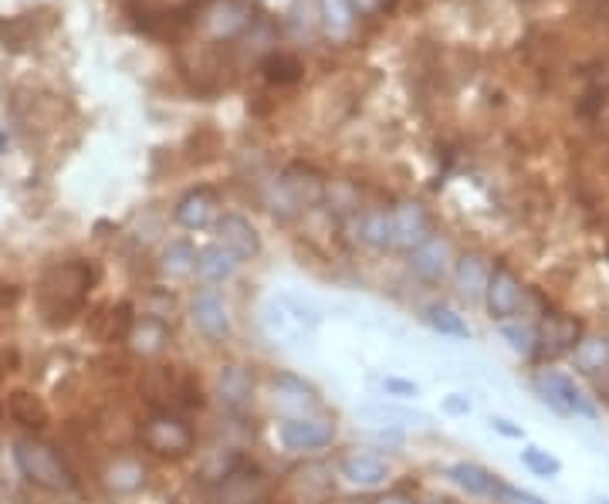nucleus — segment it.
Here are the masks:
<instances>
[{"instance_id": "f257e3e1", "label": "nucleus", "mask_w": 609, "mask_h": 504, "mask_svg": "<svg viewBox=\"0 0 609 504\" xmlns=\"http://www.w3.org/2000/svg\"><path fill=\"white\" fill-rule=\"evenodd\" d=\"M95 282V274L85 261H59L51 264L41 282L34 288L38 308L44 315V322L51 325H65L72 315H78V308L88 298V288Z\"/></svg>"}, {"instance_id": "f03ea898", "label": "nucleus", "mask_w": 609, "mask_h": 504, "mask_svg": "<svg viewBox=\"0 0 609 504\" xmlns=\"http://www.w3.org/2000/svg\"><path fill=\"white\" fill-rule=\"evenodd\" d=\"M14 461H18V471L41 491L69 494L75 487V477H72L69 464L62 461V454L54 451L51 443L38 440V437H18L14 440Z\"/></svg>"}, {"instance_id": "7ed1b4c3", "label": "nucleus", "mask_w": 609, "mask_h": 504, "mask_svg": "<svg viewBox=\"0 0 609 504\" xmlns=\"http://www.w3.org/2000/svg\"><path fill=\"white\" fill-rule=\"evenodd\" d=\"M139 440L156 458H187L193 451V430L170 410H156L143 420Z\"/></svg>"}, {"instance_id": "20e7f679", "label": "nucleus", "mask_w": 609, "mask_h": 504, "mask_svg": "<svg viewBox=\"0 0 609 504\" xmlns=\"http://www.w3.org/2000/svg\"><path fill=\"white\" fill-rule=\"evenodd\" d=\"M193 21L200 24V31L213 41H231L241 31L251 28V8L244 0H200L193 8Z\"/></svg>"}, {"instance_id": "39448f33", "label": "nucleus", "mask_w": 609, "mask_h": 504, "mask_svg": "<svg viewBox=\"0 0 609 504\" xmlns=\"http://www.w3.org/2000/svg\"><path fill=\"white\" fill-rule=\"evenodd\" d=\"M535 393L538 400L552 410V413H559V417H596L592 403L579 393V386L566 376V372H538L535 379Z\"/></svg>"}, {"instance_id": "423d86ee", "label": "nucleus", "mask_w": 609, "mask_h": 504, "mask_svg": "<svg viewBox=\"0 0 609 504\" xmlns=\"http://www.w3.org/2000/svg\"><path fill=\"white\" fill-rule=\"evenodd\" d=\"M484 302H487V312H491L497 322H512L515 315H522L525 288H522L518 274H515L508 264L491 267V274H487V288H484Z\"/></svg>"}, {"instance_id": "0eeeda50", "label": "nucleus", "mask_w": 609, "mask_h": 504, "mask_svg": "<svg viewBox=\"0 0 609 504\" xmlns=\"http://www.w3.org/2000/svg\"><path fill=\"white\" fill-rule=\"evenodd\" d=\"M267 497V477L251 464H234L217 481V504H261Z\"/></svg>"}, {"instance_id": "6e6552de", "label": "nucleus", "mask_w": 609, "mask_h": 504, "mask_svg": "<svg viewBox=\"0 0 609 504\" xmlns=\"http://www.w3.org/2000/svg\"><path fill=\"white\" fill-rule=\"evenodd\" d=\"M336 437V427L318 420V417H298V420H285L279 427V440L285 451L292 454H312V451H322V447L332 443Z\"/></svg>"}, {"instance_id": "1a4fd4ad", "label": "nucleus", "mask_w": 609, "mask_h": 504, "mask_svg": "<svg viewBox=\"0 0 609 504\" xmlns=\"http://www.w3.org/2000/svg\"><path fill=\"white\" fill-rule=\"evenodd\" d=\"M451 261H454V251L444 234H430L410 251V271L423 277V282H440V277L451 271Z\"/></svg>"}, {"instance_id": "9d476101", "label": "nucleus", "mask_w": 609, "mask_h": 504, "mask_svg": "<svg viewBox=\"0 0 609 504\" xmlns=\"http://www.w3.org/2000/svg\"><path fill=\"white\" fill-rule=\"evenodd\" d=\"M271 389H274V407H279V410H282L288 420L312 417V413L318 410V397H315V389H312L305 379L292 376V372H285V376H274Z\"/></svg>"}, {"instance_id": "9b49d317", "label": "nucleus", "mask_w": 609, "mask_h": 504, "mask_svg": "<svg viewBox=\"0 0 609 504\" xmlns=\"http://www.w3.org/2000/svg\"><path fill=\"white\" fill-rule=\"evenodd\" d=\"M217 400L228 413H244L254 400V379L244 366L228 363L217 372Z\"/></svg>"}, {"instance_id": "f8f14e48", "label": "nucleus", "mask_w": 609, "mask_h": 504, "mask_svg": "<svg viewBox=\"0 0 609 504\" xmlns=\"http://www.w3.org/2000/svg\"><path fill=\"white\" fill-rule=\"evenodd\" d=\"M190 318H193V325H197V332L203 335V339H210V343H224V339H231V312H228V305L220 302L213 292H203V295H197V302H193V308H190Z\"/></svg>"}, {"instance_id": "ddd939ff", "label": "nucleus", "mask_w": 609, "mask_h": 504, "mask_svg": "<svg viewBox=\"0 0 609 504\" xmlns=\"http://www.w3.org/2000/svg\"><path fill=\"white\" fill-rule=\"evenodd\" d=\"M217 234H220V244H224L238 261H251L261 254V238L254 231V223L244 220L241 213H224L217 220Z\"/></svg>"}, {"instance_id": "4468645a", "label": "nucleus", "mask_w": 609, "mask_h": 504, "mask_svg": "<svg viewBox=\"0 0 609 504\" xmlns=\"http://www.w3.org/2000/svg\"><path fill=\"white\" fill-rule=\"evenodd\" d=\"M535 332H538L535 353H542L548 359L552 356H563V353H573L576 343H579V325L569 315H545V322Z\"/></svg>"}, {"instance_id": "2eb2a0df", "label": "nucleus", "mask_w": 609, "mask_h": 504, "mask_svg": "<svg viewBox=\"0 0 609 504\" xmlns=\"http://www.w3.org/2000/svg\"><path fill=\"white\" fill-rule=\"evenodd\" d=\"M261 325H264V332L271 335L274 343H282V346H308V328L305 325H298L282 305H279V298L274 302H267L264 308H261Z\"/></svg>"}, {"instance_id": "dca6fc26", "label": "nucleus", "mask_w": 609, "mask_h": 504, "mask_svg": "<svg viewBox=\"0 0 609 504\" xmlns=\"http://www.w3.org/2000/svg\"><path fill=\"white\" fill-rule=\"evenodd\" d=\"M339 474H343L349 484H356V487H363V491H372V487H382V484H386V477H390V468H386V461H379L376 454L356 451V454H346V458H343Z\"/></svg>"}, {"instance_id": "f3484780", "label": "nucleus", "mask_w": 609, "mask_h": 504, "mask_svg": "<svg viewBox=\"0 0 609 504\" xmlns=\"http://www.w3.org/2000/svg\"><path fill=\"white\" fill-rule=\"evenodd\" d=\"M174 217H177L180 228H190V231L207 228V223L217 217V197H213V190H207V187L190 190L187 197H180Z\"/></svg>"}, {"instance_id": "a211bd4d", "label": "nucleus", "mask_w": 609, "mask_h": 504, "mask_svg": "<svg viewBox=\"0 0 609 504\" xmlns=\"http://www.w3.org/2000/svg\"><path fill=\"white\" fill-rule=\"evenodd\" d=\"M126 343L133 346L136 356H156V353L166 349V343H170V328H166V322L156 318V315H143V318L133 322Z\"/></svg>"}, {"instance_id": "6ab92c4d", "label": "nucleus", "mask_w": 609, "mask_h": 504, "mask_svg": "<svg viewBox=\"0 0 609 504\" xmlns=\"http://www.w3.org/2000/svg\"><path fill=\"white\" fill-rule=\"evenodd\" d=\"M393 231H397V244L413 251L423 238H430V220L423 213L420 203H400L393 207Z\"/></svg>"}, {"instance_id": "aec40b11", "label": "nucleus", "mask_w": 609, "mask_h": 504, "mask_svg": "<svg viewBox=\"0 0 609 504\" xmlns=\"http://www.w3.org/2000/svg\"><path fill=\"white\" fill-rule=\"evenodd\" d=\"M102 484L113 494H136L146 484V468L136 458H116L102 468Z\"/></svg>"}, {"instance_id": "412c9836", "label": "nucleus", "mask_w": 609, "mask_h": 504, "mask_svg": "<svg viewBox=\"0 0 609 504\" xmlns=\"http://www.w3.org/2000/svg\"><path fill=\"white\" fill-rule=\"evenodd\" d=\"M448 477H451L461 491H468V494H474V497H497V494H502V481H497L491 471H484L481 464H471V461L454 464V468L448 471Z\"/></svg>"}, {"instance_id": "4be33fe9", "label": "nucleus", "mask_w": 609, "mask_h": 504, "mask_svg": "<svg viewBox=\"0 0 609 504\" xmlns=\"http://www.w3.org/2000/svg\"><path fill=\"white\" fill-rule=\"evenodd\" d=\"M356 413L359 420L376 423V427H427L430 423L427 413L410 410V407H393V403H369V407H359Z\"/></svg>"}, {"instance_id": "5701e85b", "label": "nucleus", "mask_w": 609, "mask_h": 504, "mask_svg": "<svg viewBox=\"0 0 609 504\" xmlns=\"http://www.w3.org/2000/svg\"><path fill=\"white\" fill-rule=\"evenodd\" d=\"M8 413L14 423L28 427V430H44L48 427V407L38 393H31V389H14V393H8Z\"/></svg>"}, {"instance_id": "b1692460", "label": "nucleus", "mask_w": 609, "mask_h": 504, "mask_svg": "<svg viewBox=\"0 0 609 504\" xmlns=\"http://www.w3.org/2000/svg\"><path fill=\"white\" fill-rule=\"evenodd\" d=\"M318 18H322V31L332 38V41H346L356 28V8L353 0H322L318 8Z\"/></svg>"}, {"instance_id": "393cba45", "label": "nucleus", "mask_w": 609, "mask_h": 504, "mask_svg": "<svg viewBox=\"0 0 609 504\" xmlns=\"http://www.w3.org/2000/svg\"><path fill=\"white\" fill-rule=\"evenodd\" d=\"M359 241L376 248V251H386L397 244V231H393V210H369L363 213L359 220Z\"/></svg>"}, {"instance_id": "a878e982", "label": "nucleus", "mask_w": 609, "mask_h": 504, "mask_svg": "<svg viewBox=\"0 0 609 504\" xmlns=\"http://www.w3.org/2000/svg\"><path fill=\"white\" fill-rule=\"evenodd\" d=\"M573 359H576L579 372H589V376L606 372L609 369V339L606 335H586V339L576 343Z\"/></svg>"}, {"instance_id": "bb28decb", "label": "nucleus", "mask_w": 609, "mask_h": 504, "mask_svg": "<svg viewBox=\"0 0 609 504\" xmlns=\"http://www.w3.org/2000/svg\"><path fill=\"white\" fill-rule=\"evenodd\" d=\"M234 267H238V258L224 244L203 248L197 254V274L203 277V282H224V277L234 274Z\"/></svg>"}, {"instance_id": "cd10ccee", "label": "nucleus", "mask_w": 609, "mask_h": 504, "mask_svg": "<svg viewBox=\"0 0 609 504\" xmlns=\"http://www.w3.org/2000/svg\"><path fill=\"white\" fill-rule=\"evenodd\" d=\"M139 389H143V397H146L153 407H166V403L174 400V393H177L174 366H153V369H146Z\"/></svg>"}, {"instance_id": "c85d7f7f", "label": "nucleus", "mask_w": 609, "mask_h": 504, "mask_svg": "<svg viewBox=\"0 0 609 504\" xmlns=\"http://www.w3.org/2000/svg\"><path fill=\"white\" fill-rule=\"evenodd\" d=\"M458 292L468 298V302H477L481 295H484V288H487V267H484V261L481 258H474V254H464L461 261H458Z\"/></svg>"}, {"instance_id": "c756f323", "label": "nucleus", "mask_w": 609, "mask_h": 504, "mask_svg": "<svg viewBox=\"0 0 609 504\" xmlns=\"http://www.w3.org/2000/svg\"><path fill=\"white\" fill-rule=\"evenodd\" d=\"M159 267H162V274H166V277H174V282H183V277L197 274V251H193V244H187V241H174L170 248L162 251Z\"/></svg>"}, {"instance_id": "7c9ffc66", "label": "nucleus", "mask_w": 609, "mask_h": 504, "mask_svg": "<svg viewBox=\"0 0 609 504\" xmlns=\"http://www.w3.org/2000/svg\"><path fill=\"white\" fill-rule=\"evenodd\" d=\"M261 72H264V78L274 82V85H295V82L302 78L305 69H302L298 59H292V54L274 51V54H267V59H264Z\"/></svg>"}, {"instance_id": "2f4dec72", "label": "nucleus", "mask_w": 609, "mask_h": 504, "mask_svg": "<svg viewBox=\"0 0 609 504\" xmlns=\"http://www.w3.org/2000/svg\"><path fill=\"white\" fill-rule=\"evenodd\" d=\"M427 322H430V328H433V332H440V335H451V339H471L468 322H464L454 308L433 305V308L427 312Z\"/></svg>"}, {"instance_id": "473e14b6", "label": "nucleus", "mask_w": 609, "mask_h": 504, "mask_svg": "<svg viewBox=\"0 0 609 504\" xmlns=\"http://www.w3.org/2000/svg\"><path fill=\"white\" fill-rule=\"evenodd\" d=\"M522 464L535 474V477H559L563 474V461L552 458L548 451H542V447H525L522 451Z\"/></svg>"}, {"instance_id": "72a5a7b5", "label": "nucleus", "mask_w": 609, "mask_h": 504, "mask_svg": "<svg viewBox=\"0 0 609 504\" xmlns=\"http://www.w3.org/2000/svg\"><path fill=\"white\" fill-rule=\"evenodd\" d=\"M279 305L298 322V325H305L308 332L312 328H318L322 325V308L315 305V302H308V298H298V295H282L279 298Z\"/></svg>"}, {"instance_id": "f704fd0d", "label": "nucleus", "mask_w": 609, "mask_h": 504, "mask_svg": "<svg viewBox=\"0 0 609 504\" xmlns=\"http://www.w3.org/2000/svg\"><path fill=\"white\" fill-rule=\"evenodd\" d=\"M502 335H505V343L518 353V356H532L535 346H538V332L525 322H505L502 325Z\"/></svg>"}, {"instance_id": "c9c22d12", "label": "nucleus", "mask_w": 609, "mask_h": 504, "mask_svg": "<svg viewBox=\"0 0 609 504\" xmlns=\"http://www.w3.org/2000/svg\"><path fill=\"white\" fill-rule=\"evenodd\" d=\"M502 497L505 504H548V501H542L538 494H532V491H522V487H512V484H502Z\"/></svg>"}, {"instance_id": "e433bc0d", "label": "nucleus", "mask_w": 609, "mask_h": 504, "mask_svg": "<svg viewBox=\"0 0 609 504\" xmlns=\"http://www.w3.org/2000/svg\"><path fill=\"white\" fill-rule=\"evenodd\" d=\"M382 389H386V393H390V397H417L420 393V386L417 382H410V379H382Z\"/></svg>"}, {"instance_id": "4c0bfd02", "label": "nucleus", "mask_w": 609, "mask_h": 504, "mask_svg": "<svg viewBox=\"0 0 609 504\" xmlns=\"http://www.w3.org/2000/svg\"><path fill=\"white\" fill-rule=\"evenodd\" d=\"M444 413H451V417H468L471 413V400L464 397V393H451V397H444Z\"/></svg>"}, {"instance_id": "58836bf2", "label": "nucleus", "mask_w": 609, "mask_h": 504, "mask_svg": "<svg viewBox=\"0 0 609 504\" xmlns=\"http://www.w3.org/2000/svg\"><path fill=\"white\" fill-rule=\"evenodd\" d=\"M491 427H494L497 433H505V437H515V440L525 437V430H522V427H512V420H505V417H491Z\"/></svg>"}, {"instance_id": "ea45409f", "label": "nucleus", "mask_w": 609, "mask_h": 504, "mask_svg": "<svg viewBox=\"0 0 609 504\" xmlns=\"http://www.w3.org/2000/svg\"><path fill=\"white\" fill-rule=\"evenodd\" d=\"M356 14H379L386 8V0H353Z\"/></svg>"}, {"instance_id": "a19ab883", "label": "nucleus", "mask_w": 609, "mask_h": 504, "mask_svg": "<svg viewBox=\"0 0 609 504\" xmlns=\"http://www.w3.org/2000/svg\"><path fill=\"white\" fill-rule=\"evenodd\" d=\"M369 504H413V497L403 494V491H390V494H382V497H376Z\"/></svg>"}, {"instance_id": "79ce46f5", "label": "nucleus", "mask_w": 609, "mask_h": 504, "mask_svg": "<svg viewBox=\"0 0 609 504\" xmlns=\"http://www.w3.org/2000/svg\"><path fill=\"white\" fill-rule=\"evenodd\" d=\"M592 504H609V497H592Z\"/></svg>"}]
</instances>
